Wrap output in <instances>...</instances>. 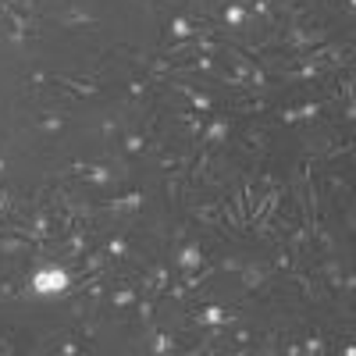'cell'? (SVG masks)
<instances>
[{
	"mask_svg": "<svg viewBox=\"0 0 356 356\" xmlns=\"http://www.w3.org/2000/svg\"><path fill=\"white\" fill-rule=\"evenodd\" d=\"M64 289H68V274L61 267H39L32 274V292H39V296H57Z\"/></svg>",
	"mask_w": 356,
	"mask_h": 356,
	"instance_id": "obj_1",
	"label": "cell"
},
{
	"mask_svg": "<svg viewBox=\"0 0 356 356\" xmlns=\"http://www.w3.org/2000/svg\"><path fill=\"white\" fill-rule=\"evenodd\" d=\"M228 22H242V11L239 7H228Z\"/></svg>",
	"mask_w": 356,
	"mask_h": 356,
	"instance_id": "obj_4",
	"label": "cell"
},
{
	"mask_svg": "<svg viewBox=\"0 0 356 356\" xmlns=\"http://www.w3.org/2000/svg\"><path fill=\"white\" fill-rule=\"evenodd\" d=\"M182 264H185V267H196V264H200V253H196V249H185V253H182Z\"/></svg>",
	"mask_w": 356,
	"mask_h": 356,
	"instance_id": "obj_3",
	"label": "cell"
},
{
	"mask_svg": "<svg viewBox=\"0 0 356 356\" xmlns=\"http://www.w3.org/2000/svg\"><path fill=\"white\" fill-rule=\"evenodd\" d=\"M200 321H203V324H221V321H225V310L210 306V310H203V314H200Z\"/></svg>",
	"mask_w": 356,
	"mask_h": 356,
	"instance_id": "obj_2",
	"label": "cell"
}]
</instances>
